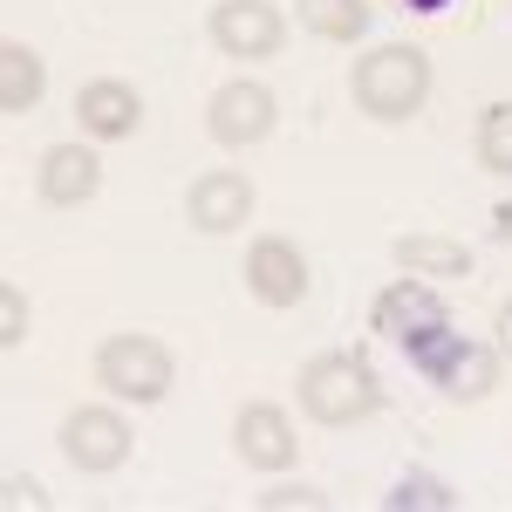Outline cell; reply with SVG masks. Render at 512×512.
I'll return each instance as SVG.
<instances>
[{
    "mask_svg": "<svg viewBox=\"0 0 512 512\" xmlns=\"http://www.w3.org/2000/svg\"><path fill=\"white\" fill-rule=\"evenodd\" d=\"M294 403L308 410V424H321V431H349V424H369L383 410V383H376V369H369L362 349H321L301 362Z\"/></svg>",
    "mask_w": 512,
    "mask_h": 512,
    "instance_id": "obj_1",
    "label": "cell"
},
{
    "mask_svg": "<svg viewBox=\"0 0 512 512\" xmlns=\"http://www.w3.org/2000/svg\"><path fill=\"white\" fill-rule=\"evenodd\" d=\"M349 96L369 123H410L431 103V55L417 41H383V48L355 55Z\"/></svg>",
    "mask_w": 512,
    "mask_h": 512,
    "instance_id": "obj_2",
    "label": "cell"
},
{
    "mask_svg": "<svg viewBox=\"0 0 512 512\" xmlns=\"http://www.w3.org/2000/svg\"><path fill=\"white\" fill-rule=\"evenodd\" d=\"M89 376H96V390L110 396V403L144 410V403H164V396H171V383H178V355L164 349L158 335L123 328V335H103V342H96Z\"/></svg>",
    "mask_w": 512,
    "mask_h": 512,
    "instance_id": "obj_3",
    "label": "cell"
},
{
    "mask_svg": "<svg viewBox=\"0 0 512 512\" xmlns=\"http://www.w3.org/2000/svg\"><path fill=\"white\" fill-rule=\"evenodd\" d=\"M376 335H390L396 349L424 369V362H431V355L444 349L458 328H451V308L431 294V280L403 274L396 287H383V294H376Z\"/></svg>",
    "mask_w": 512,
    "mask_h": 512,
    "instance_id": "obj_4",
    "label": "cell"
},
{
    "mask_svg": "<svg viewBox=\"0 0 512 512\" xmlns=\"http://www.w3.org/2000/svg\"><path fill=\"white\" fill-rule=\"evenodd\" d=\"M62 458L76 465L82 478H110L130 465V451H137V431H130V417H123L117 403H76L69 417H62Z\"/></svg>",
    "mask_w": 512,
    "mask_h": 512,
    "instance_id": "obj_5",
    "label": "cell"
},
{
    "mask_svg": "<svg viewBox=\"0 0 512 512\" xmlns=\"http://www.w3.org/2000/svg\"><path fill=\"white\" fill-rule=\"evenodd\" d=\"M280 123V96L267 82L253 76H233L212 89V103H205V130H212V144L219 151H253V144H267Z\"/></svg>",
    "mask_w": 512,
    "mask_h": 512,
    "instance_id": "obj_6",
    "label": "cell"
},
{
    "mask_svg": "<svg viewBox=\"0 0 512 512\" xmlns=\"http://www.w3.org/2000/svg\"><path fill=\"white\" fill-rule=\"evenodd\" d=\"M205 35L233 62H274L280 41H287V14H280L274 0H212Z\"/></svg>",
    "mask_w": 512,
    "mask_h": 512,
    "instance_id": "obj_7",
    "label": "cell"
},
{
    "mask_svg": "<svg viewBox=\"0 0 512 512\" xmlns=\"http://www.w3.org/2000/svg\"><path fill=\"white\" fill-rule=\"evenodd\" d=\"M246 294L260 301V308H301L308 301V287H315V267H308V253L294 246L287 233H260L246 246Z\"/></svg>",
    "mask_w": 512,
    "mask_h": 512,
    "instance_id": "obj_8",
    "label": "cell"
},
{
    "mask_svg": "<svg viewBox=\"0 0 512 512\" xmlns=\"http://www.w3.org/2000/svg\"><path fill=\"white\" fill-rule=\"evenodd\" d=\"M233 451H239V465L246 472H294L301 465V437H294V417L280 410V403H267V396H253V403H239V417H233Z\"/></svg>",
    "mask_w": 512,
    "mask_h": 512,
    "instance_id": "obj_9",
    "label": "cell"
},
{
    "mask_svg": "<svg viewBox=\"0 0 512 512\" xmlns=\"http://www.w3.org/2000/svg\"><path fill=\"white\" fill-rule=\"evenodd\" d=\"M253 219V178L246 171H198L192 185H185V226L192 233H205V239H226V233H239Z\"/></svg>",
    "mask_w": 512,
    "mask_h": 512,
    "instance_id": "obj_10",
    "label": "cell"
},
{
    "mask_svg": "<svg viewBox=\"0 0 512 512\" xmlns=\"http://www.w3.org/2000/svg\"><path fill=\"white\" fill-rule=\"evenodd\" d=\"M76 130L89 144H123V137H137L144 130V96L117 76H96L76 89Z\"/></svg>",
    "mask_w": 512,
    "mask_h": 512,
    "instance_id": "obj_11",
    "label": "cell"
},
{
    "mask_svg": "<svg viewBox=\"0 0 512 512\" xmlns=\"http://www.w3.org/2000/svg\"><path fill=\"white\" fill-rule=\"evenodd\" d=\"M35 192L55 212H76V205H89V198L103 192V158L89 144H48L35 164Z\"/></svg>",
    "mask_w": 512,
    "mask_h": 512,
    "instance_id": "obj_12",
    "label": "cell"
},
{
    "mask_svg": "<svg viewBox=\"0 0 512 512\" xmlns=\"http://www.w3.org/2000/svg\"><path fill=\"white\" fill-rule=\"evenodd\" d=\"M424 376H431V383L451 396V403H485V396H492V383H499V349L451 335V342H444V349L424 362Z\"/></svg>",
    "mask_w": 512,
    "mask_h": 512,
    "instance_id": "obj_13",
    "label": "cell"
},
{
    "mask_svg": "<svg viewBox=\"0 0 512 512\" xmlns=\"http://www.w3.org/2000/svg\"><path fill=\"white\" fill-rule=\"evenodd\" d=\"M390 260L417 280H465L472 274V246L465 239H444V233H403L390 246Z\"/></svg>",
    "mask_w": 512,
    "mask_h": 512,
    "instance_id": "obj_14",
    "label": "cell"
},
{
    "mask_svg": "<svg viewBox=\"0 0 512 512\" xmlns=\"http://www.w3.org/2000/svg\"><path fill=\"white\" fill-rule=\"evenodd\" d=\"M41 96H48V69L28 41H7L0 48V117H28Z\"/></svg>",
    "mask_w": 512,
    "mask_h": 512,
    "instance_id": "obj_15",
    "label": "cell"
},
{
    "mask_svg": "<svg viewBox=\"0 0 512 512\" xmlns=\"http://www.w3.org/2000/svg\"><path fill=\"white\" fill-rule=\"evenodd\" d=\"M294 21H301V28H308L315 41H335V48H349V41L369 35L376 7H369V0H294Z\"/></svg>",
    "mask_w": 512,
    "mask_h": 512,
    "instance_id": "obj_16",
    "label": "cell"
},
{
    "mask_svg": "<svg viewBox=\"0 0 512 512\" xmlns=\"http://www.w3.org/2000/svg\"><path fill=\"white\" fill-rule=\"evenodd\" d=\"M472 158H478V171H492V178H512V103H492V110L478 117Z\"/></svg>",
    "mask_w": 512,
    "mask_h": 512,
    "instance_id": "obj_17",
    "label": "cell"
},
{
    "mask_svg": "<svg viewBox=\"0 0 512 512\" xmlns=\"http://www.w3.org/2000/svg\"><path fill=\"white\" fill-rule=\"evenodd\" d=\"M383 506H390V512H458V492H444L431 472H403Z\"/></svg>",
    "mask_w": 512,
    "mask_h": 512,
    "instance_id": "obj_18",
    "label": "cell"
},
{
    "mask_svg": "<svg viewBox=\"0 0 512 512\" xmlns=\"http://www.w3.org/2000/svg\"><path fill=\"white\" fill-rule=\"evenodd\" d=\"M28 321H35V308H28V294H21V287L7 280V287H0V349H7V355H14L21 342H28V335H35Z\"/></svg>",
    "mask_w": 512,
    "mask_h": 512,
    "instance_id": "obj_19",
    "label": "cell"
},
{
    "mask_svg": "<svg viewBox=\"0 0 512 512\" xmlns=\"http://www.w3.org/2000/svg\"><path fill=\"white\" fill-rule=\"evenodd\" d=\"M492 349H499V362H512V301H499V315H492Z\"/></svg>",
    "mask_w": 512,
    "mask_h": 512,
    "instance_id": "obj_20",
    "label": "cell"
},
{
    "mask_svg": "<svg viewBox=\"0 0 512 512\" xmlns=\"http://www.w3.org/2000/svg\"><path fill=\"white\" fill-rule=\"evenodd\" d=\"M7 499L14 506H48V492H41L35 478H7Z\"/></svg>",
    "mask_w": 512,
    "mask_h": 512,
    "instance_id": "obj_21",
    "label": "cell"
},
{
    "mask_svg": "<svg viewBox=\"0 0 512 512\" xmlns=\"http://www.w3.org/2000/svg\"><path fill=\"white\" fill-rule=\"evenodd\" d=\"M267 506H321V492H308V485H287V492H267Z\"/></svg>",
    "mask_w": 512,
    "mask_h": 512,
    "instance_id": "obj_22",
    "label": "cell"
},
{
    "mask_svg": "<svg viewBox=\"0 0 512 512\" xmlns=\"http://www.w3.org/2000/svg\"><path fill=\"white\" fill-rule=\"evenodd\" d=\"M492 233H499V239H506V246H512V198H506V205H499V212H492Z\"/></svg>",
    "mask_w": 512,
    "mask_h": 512,
    "instance_id": "obj_23",
    "label": "cell"
},
{
    "mask_svg": "<svg viewBox=\"0 0 512 512\" xmlns=\"http://www.w3.org/2000/svg\"><path fill=\"white\" fill-rule=\"evenodd\" d=\"M403 7H417V14H431V7H444V0H403Z\"/></svg>",
    "mask_w": 512,
    "mask_h": 512,
    "instance_id": "obj_24",
    "label": "cell"
}]
</instances>
